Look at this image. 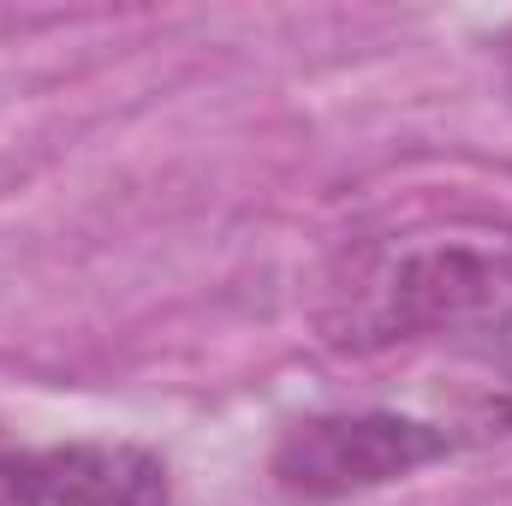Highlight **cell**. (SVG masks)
Returning <instances> with one entry per match:
<instances>
[{
	"label": "cell",
	"mask_w": 512,
	"mask_h": 506,
	"mask_svg": "<svg viewBox=\"0 0 512 506\" xmlns=\"http://www.w3.org/2000/svg\"><path fill=\"white\" fill-rule=\"evenodd\" d=\"M316 334L340 358L453 352L512 364V221H423L364 239L322 274Z\"/></svg>",
	"instance_id": "cell-1"
},
{
	"label": "cell",
	"mask_w": 512,
	"mask_h": 506,
	"mask_svg": "<svg viewBox=\"0 0 512 506\" xmlns=\"http://www.w3.org/2000/svg\"><path fill=\"white\" fill-rule=\"evenodd\" d=\"M447 453H453V435L423 423V417H405V411H322V417L292 423L274 441L268 477L292 501H346V495L405 483L411 471H423Z\"/></svg>",
	"instance_id": "cell-2"
},
{
	"label": "cell",
	"mask_w": 512,
	"mask_h": 506,
	"mask_svg": "<svg viewBox=\"0 0 512 506\" xmlns=\"http://www.w3.org/2000/svg\"><path fill=\"white\" fill-rule=\"evenodd\" d=\"M42 506H173L167 459L137 441H60L36 447Z\"/></svg>",
	"instance_id": "cell-3"
},
{
	"label": "cell",
	"mask_w": 512,
	"mask_h": 506,
	"mask_svg": "<svg viewBox=\"0 0 512 506\" xmlns=\"http://www.w3.org/2000/svg\"><path fill=\"white\" fill-rule=\"evenodd\" d=\"M0 506H42L36 447H12V441H0Z\"/></svg>",
	"instance_id": "cell-4"
},
{
	"label": "cell",
	"mask_w": 512,
	"mask_h": 506,
	"mask_svg": "<svg viewBox=\"0 0 512 506\" xmlns=\"http://www.w3.org/2000/svg\"><path fill=\"white\" fill-rule=\"evenodd\" d=\"M501 78H507V102H512V30H507V42H501Z\"/></svg>",
	"instance_id": "cell-5"
}]
</instances>
